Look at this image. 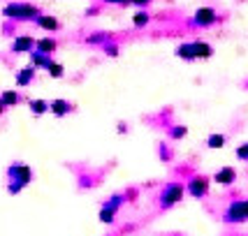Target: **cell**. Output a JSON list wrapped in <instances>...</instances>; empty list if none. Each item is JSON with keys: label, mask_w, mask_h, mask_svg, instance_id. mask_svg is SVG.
Returning <instances> with one entry per match:
<instances>
[{"label": "cell", "mask_w": 248, "mask_h": 236, "mask_svg": "<svg viewBox=\"0 0 248 236\" xmlns=\"http://www.w3.org/2000/svg\"><path fill=\"white\" fill-rule=\"evenodd\" d=\"M184 194H186V185H184V183L170 181L160 190V197H158L160 208H172V206H176L181 199H184Z\"/></svg>", "instance_id": "1"}, {"label": "cell", "mask_w": 248, "mask_h": 236, "mask_svg": "<svg viewBox=\"0 0 248 236\" xmlns=\"http://www.w3.org/2000/svg\"><path fill=\"white\" fill-rule=\"evenodd\" d=\"M7 176H10L12 181H14L10 185V192L16 194L23 188V185H28V183H31L32 172H31V167H26V164H12L10 169H7Z\"/></svg>", "instance_id": "2"}, {"label": "cell", "mask_w": 248, "mask_h": 236, "mask_svg": "<svg viewBox=\"0 0 248 236\" xmlns=\"http://www.w3.org/2000/svg\"><path fill=\"white\" fill-rule=\"evenodd\" d=\"M223 220L227 225H237V222H246L248 220V199H234L232 204L225 208Z\"/></svg>", "instance_id": "3"}, {"label": "cell", "mask_w": 248, "mask_h": 236, "mask_svg": "<svg viewBox=\"0 0 248 236\" xmlns=\"http://www.w3.org/2000/svg\"><path fill=\"white\" fill-rule=\"evenodd\" d=\"M5 16H10V19H37L40 12H37V7L26 5V2H12L5 7Z\"/></svg>", "instance_id": "4"}, {"label": "cell", "mask_w": 248, "mask_h": 236, "mask_svg": "<svg viewBox=\"0 0 248 236\" xmlns=\"http://www.w3.org/2000/svg\"><path fill=\"white\" fill-rule=\"evenodd\" d=\"M209 178L206 176H190L188 183H186V192L190 194L193 199H204L209 194Z\"/></svg>", "instance_id": "5"}, {"label": "cell", "mask_w": 248, "mask_h": 236, "mask_svg": "<svg viewBox=\"0 0 248 236\" xmlns=\"http://www.w3.org/2000/svg\"><path fill=\"white\" fill-rule=\"evenodd\" d=\"M216 21H218V12L214 7H200L193 16V23L200 26V28H209V26H214Z\"/></svg>", "instance_id": "6"}, {"label": "cell", "mask_w": 248, "mask_h": 236, "mask_svg": "<svg viewBox=\"0 0 248 236\" xmlns=\"http://www.w3.org/2000/svg\"><path fill=\"white\" fill-rule=\"evenodd\" d=\"M214 181H216L218 185L227 188V185H232V183L237 181V169H234V167H220V169L214 174Z\"/></svg>", "instance_id": "7"}, {"label": "cell", "mask_w": 248, "mask_h": 236, "mask_svg": "<svg viewBox=\"0 0 248 236\" xmlns=\"http://www.w3.org/2000/svg\"><path fill=\"white\" fill-rule=\"evenodd\" d=\"M35 44H37V42H35L32 37H28V35H21V37H16V40H14L12 51H14V54H31Z\"/></svg>", "instance_id": "8"}, {"label": "cell", "mask_w": 248, "mask_h": 236, "mask_svg": "<svg viewBox=\"0 0 248 236\" xmlns=\"http://www.w3.org/2000/svg\"><path fill=\"white\" fill-rule=\"evenodd\" d=\"M176 56L181 60H197V51H195V42H186V44H179L176 46Z\"/></svg>", "instance_id": "9"}, {"label": "cell", "mask_w": 248, "mask_h": 236, "mask_svg": "<svg viewBox=\"0 0 248 236\" xmlns=\"http://www.w3.org/2000/svg\"><path fill=\"white\" fill-rule=\"evenodd\" d=\"M195 51H197V60H206V58L214 56V46H211L209 42L197 40V42H195Z\"/></svg>", "instance_id": "10"}, {"label": "cell", "mask_w": 248, "mask_h": 236, "mask_svg": "<svg viewBox=\"0 0 248 236\" xmlns=\"http://www.w3.org/2000/svg\"><path fill=\"white\" fill-rule=\"evenodd\" d=\"M32 79H35V67L28 65V67H23L21 72H19V76H16V86H28Z\"/></svg>", "instance_id": "11"}, {"label": "cell", "mask_w": 248, "mask_h": 236, "mask_svg": "<svg viewBox=\"0 0 248 236\" xmlns=\"http://www.w3.org/2000/svg\"><path fill=\"white\" fill-rule=\"evenodd\" d=\"M31 111L35 114V116H42V114H46V111H51V104H46L44 100H32Z\"/></svg>", "instance_id": "12"}, {"label": "cell", "mask_w": 248, "mask_h": 236, "mask_svg": "<svg viewBox=\"0 0 248 236\" xmlns=\"http://www.w3.org/2000/svg\"><path fill=\"white\" fill-rule=\"evenodd\" d=\"M35 46H37V51H40V54H44V56H49V54H54V51H56V42H54V40H46V37H44V40H40Z\"/></svg>", "instance_id": "13"}, {"label": "cell", "mask_w": 248, "mask_h": 236, "mask_svg": "<svg viewBox=\"0 0 248 236\" xmlns=\"http://www.w3.org/2000/svg\"><path fill=\"white\" fill-rule=\"evenodd\" d=\"M31 58H32V67H49V56L40 54V51H31Z\"/></svg>", "instance_id": "14"}, {"label": "cell", "mask_w": 248, "mask_h": 236, "mask_svg": "<svg viewBox=\"0 0 248 236\" xmlns=\"http://www.w3.org/2000/svg\"><path fill=\"white\" fill-rule=\"evenodd\" d=\"M37 23L42 26L44 30H56V28H58V21H56L54 16H44V14L37 16Z\"/></svg>", "instance_id": "15"}, {"label": "cell", "mask_w": 248, "mask_h": 236, "mask_svg": "<svg viewBox=\"0 0 248 236\" xmlns=\"http://www.w3.org/2000/svg\"><path fill=\"white\" fill-rule=\"evenodd\" d=\"M225 134H211V137H209V139H206V146H209V148H223V146H225Z\"/></svg>", "instance_id": "16"}, {"label": "cell", "mask_w": 248, "mask_h": 236, "mask_svg": "<svg viewBox=\"0 0 248 236\" xmlns=\"http://www.w3.org/2000/svg\"><path fill=\"white\" fill-rule=\"evenodd\" d=\"M51 111H54L56 116H65L70 111V104L65 100H56V102H51Z\"/></svg>", "instance_id": "17"}, {"label": "cell", "mask_w": 248, "mask_h": 236, "mask_svg": "<svg viewBox=\"0 0 248 236\" xmlns=\"http://www.w3.org/2000/svg\"><path fill=\"white\" fill-rule=\"evenodd\" d=\"M0 100H2L5 107H14V104L19 102V95H16V90H5V93L0 95Z\"/></svg>", "instance_id": "18"}, {"label": "cell", "mask_w": 248, "mask_h": 236, "mask_svg": "<svg viewBox=\"0 0 248 236\" xmlns=\"http://www.w3.org/2000/svg\"><path fill=\"white\" fill-rule=\"evenodd\" d=\"M46 72H49V74L54 76V79H61V76L65 74V72H63V65L54 63V60H51V63H49V67H46Z\"/></svg>", "instance_id": "19"}, {"label": "cell", "mask_w": 248, "mask_h": 236, "mask_svg": "<svg viewBox=\"0 0 248 236\" xmlns=\"http://www.w3.org/2000/svg\"><path fill=\"white\" fill-rule=\"evenodd\" d=\"M186 134H188V128H186V125H174V128L170 130V137H172V139H184Z\"/></svg>", "instance_id": "20"}, {"label": "cell", "mask_w": 248, "mask_h": 236, "mask_svg": "<svg viewBox=\"0 0 248 236\" xmlns=\"http://www.w3.org/2000/svg\"><path fill=\"white\" fill-rule=\"evenodd\" d=\"M114 215H116V211L109 208V206H102V208H100V220H102V222H111Z\"/></svg>", "instance_id": "21"}, {"label": "cell", "mask_w": 248, "mask_h": 236, "mask_svg": "<svg viewBox=\"0 0 248 236\" xmlns=\"http://www.w3.org/2000/svg\"><path fill=\"white\" fill-rule=\"evenodd\" d=\"M234 155H237V160L248 162V144H239L237 150H234Z\"/></svg>", "instance_id": "22"}, {"label": "cell", "mask_w": 248, "mask_h": 236, "mask_svg": "<svg viewBox=\"0 0 248 236\" xmlns=\"http://www.w3.org/2000/svg\"><path fill=\"white\" fill-rule=\"evenodd\" d=\"M132 23H135V26H146V23H149V14H146V12H137V14L132 16Z\"/></svg>", "instance_id": "23"}, {"label": "cell", "mask_w": 248, "mask_h": 236, "mask_svg": "<svg viewBox=\"0 0 248 236\" xmlns=\"http://www.w3.org/2000/svg\"><path fill=\"white\" fill-rule=\"evenodd\" d=\"M105 51H107L109 56H116V54H119V49H116V46H107V49H105Z\"/></svg>", "instance_id": "24"}, {"label": "cell", "mask_w": 248, "mask_h": 236, "mask_svg": "<svg viewBox=\"0 0 248 236\" xmlns=\"http://www.w3.org/2000/svg\"><path fill=\"white\" fill-rule=\"evenodd\" d=\"M130 2H135V5H146L149 0H130Z\"/></svg>", "instance_id": "25"}, {"label": "cell", "mask_w": 248, "mask_h": 236, "mask_svg": "<svg viewBox=\"0 0 248 236\" xmlns=\"http://www.w3.org/2000/svg\"><path fill=\"white\" fill-rule=\"evenodd\" d=\"M105 2H130V0H105Z\"/></svg>", "instance_id": "26"}]
</instances>
